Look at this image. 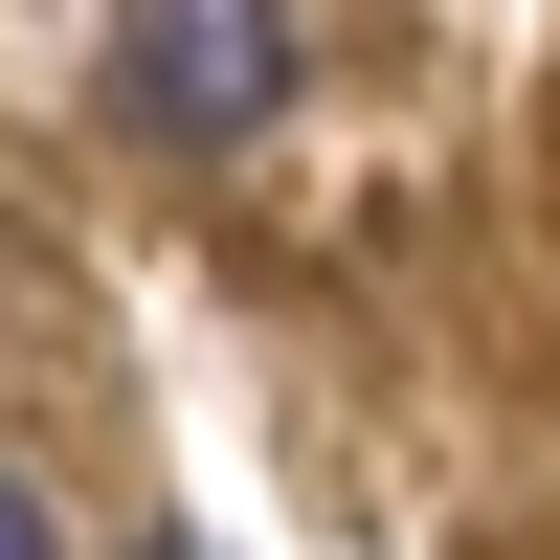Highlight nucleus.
I'll list each match as a JSON object with an SVG mask.
<instances>
[{
  "mask_svg": "<svg viewBox=\"0 0 560 560\" xmlns=\"http://www.w3.org/2000/svg\"><path fill=\"white\" fill-rule=\"evenodd\" d=\"M0 560H68V516H45V493H23V471H0Z\"/></svg>",
  "mask_w": 560,
  "mask_h": 560,
  "instance_id": "2",
  "label": "nucleus"
},
{
  "mask_svg": "<svg viewBox=\"0 0 560 560\" xmlns=\"http://www.w3.org/2000/svg\"><path fill=\"white\" fill-rule=\"evenodd\" d=\"M113 90H135V135H269V90H292V23H269V0H135Z\"/></svg>",
  "mask_w": 560,
  "mask_h": 560,
  "instance_id": "1",
  "label": "nucleus"
}]
</instances>
